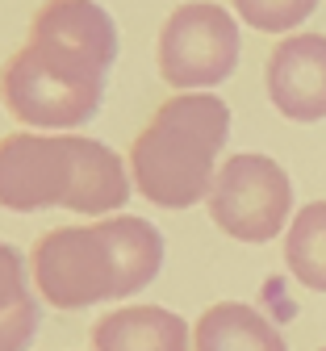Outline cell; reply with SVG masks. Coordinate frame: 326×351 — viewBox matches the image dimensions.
I'll return each mask as SVG.
<instances>
[{
	"instance_id": "obj_12",
	"label": "cell",
	"mask_w": 326,
	"mask_h": 351,
	"mask_svg": "<svg viewBox=\"0 0 326 351\" xmlns=\"http://www.w3.org/2000/svg\"><path fill=\"white\" fill-rule=\"evenodd\" d=\"M230 5H235L243 25H251L259 34H289L310 21L318 0H230Z\"/></svg>"
},
{
	"instance_id": "obj_5",
	"label": "cell",
	"mask_w": 326,
	"mask_h": 351,
	"mask_svg": "<svg viewBox=\"0 0 326 351\" xmlns=\"http://www.w3.org/2000/svg\"><path fill=\"white\" fill-rule=\"evenodd\" d=\"M239 21L213 0H189L167 13L159 29V75L176 93H209L226 84L239 67Z\"/></svg>"
},
{
	"instance_id": "obj_10",
	"label": "cell",
	"mask_w": 326,
	"mask_h": 351,
	"mask_svg": "<svg viewBox=\"0 0 326 351\" xmlns=\"http://www.w3.org/2000/svg\"><path fill=\"white\" fill-rule=\"evenodd\" d=\"M42 330V297L30 276V255L0 243V351H30Z\"/></svg>"
},
{
	"instance_id": "obj_4",
	"label": "cell",
	"mask_w": 326,
	"mask_h": 351,
	"mask_svg": "<svg viewBox=\"0 0 326 351\" xmlns=\"http://www.w3.org/2000/svg\"><path fill=\"white\" fill-rule=\"evenodd\" d=\"M230 138V109L213 93H176L130 143V180L159 209H193L209 197L222 147Z\"/></svg>"
},
{
	"instance_id": "obj_13",
	"label": "cell",
	"mask_w": 326,
	"mask_h": 351,
	"mask_svg": "<svg viewBox=\"0 0 326 351\" xmlns=\"http://www.w3.org/2000/svg\"><path fill=\"white\" fill-rule=\"evenodd\" d=\"M318 351H326V347H318Z\"/></svg>"
},
{
	"instance_id": "obj_8",
	"label": "cell",
	"mask_w": 326,
	"mask_h": 351,
	"mask_svg": "<svg viewBox=\"0 0 326 351\" xmlns=\"http://www.w3.org/2000/svg\"><path fill=\"white\" fill-rule=\"evenodd\" d=\"M92 351H193V326L163 305H121L92 322Z\"/></svg>"
},
{
	"instance_id": "obj_7",
	"label": "cell",
	"mask_w": 326,
	"mask_h": 351,
	"mask_svg": "<svg viewBox=\"0 0 326 351\" xmlns=\"http://www.w3.org/2000/svg\"><path fill=\"white\" fill-rule=\"evenodd\" d=\"M268 101L289 121L326 117V34H293L268 55Z\"/></svg>"
},
{
	"instance_id": "obj_6",
	"label": "cell",
	"mask_w": 326,
	"mask_h": 351,
	"mask_svg": "<svg viewBox=\"0 0 326 351\" xmlns=\"http://www.w3.org/2000/svg\"><path fill=\"white\" fill-rule=\"evenodd\" d=\"M205 205L222 234L239 243H272L281 230H289V213H293L289 171L259 151L230 155L213 176Z\"/></svg>"
},
{
	"instance_id": "obj_2",
	"label": "cell",
	"mask_w": 326,
	"mask_h": 351,
	"mask_svg": "<svg viewBox=\"0 0 326 351\" xmlns=\"http://www.w3.org/2000/svg\"><path fill=\"white\" fill-rule=\"evenodd\" d=\"M167 243L155 222L134 213L97 217L88 226H55L30 247V276L42 305L88 310L143 293L163 268Z\"/></svg>"
},
{
	"instance_id": "obj_9",
	"label": "cell",
	"mask_w": 326,
	"mask_h": 351,
	"mask_svg": "<svg viewBox=\"0 0 326 351\" xmlns=\"http://www.w3.org/2000/svg\"><path fill=\"white\" fill-rule=\"evenodd\" d=\"M193 351H289V343L255 305L218 301L193 326Z\"/></svg>"
},
{
	"instance_id": "obj_11",
	"label": "cell",
	"mask_w": 326,
	"mask_h": 351,
	"mask_svg": "<svg viewBox=\"0 0 326 351\" xmlns=\"http://www.w3.org/2000/svg\"><path fill=\"white\" fill-rule=\"evenodd\" d=\"M285 263L297 285L326 293V201H310L285 230Z\"/></svg>"
},
{
	"instance_id": "obj_1",
	"label": "cell",
	"mask_w": 326,
	"mask_h": 351,
	"mask_svg": "<svg viewBox=\"0 0 326 351\" xmlns=\"http://www.w3.org/2000/svg\"><path fill=\"white\" fill-rule=\"evenodd\" d=\"M117 25L97 0H42L21 47L0 63V105L25 130H80L105 105Z\"/></svg>"
},
{
	"instance_id": "obj_3",
	"label": "cell",
	"mask_w": 326,
	"mask_h": 351,
	"mask_svg": "<svg viewBox=\"0 0 326 351\" xmlns=\"http://www.w3.org/2000/svg\"><path fill=\"white\" fill-rule=\"evenodd\" d=\"M130 163L80 130H13L0 138V209L113 217L130 201Z\"/></svg>"
}]
</instances>
